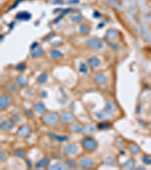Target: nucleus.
Returning a JSON list of instances; mask_svg holds the SVG:
<instances>
[{
  "mask_svg": "<svg viewBox=\"0 0 151 170\" xmlns=\"http://www.w3.org/2000/svg\"><path fill=\"white\" fill-rule=\"evenodd\" d=\"M82 143L83 147H84L86 150H88V151H94L97 147V143L95 142V141L92 139H89V138L85 139L84 140L82 141Z\"/></svg>",
  "mask_w": 151,
  "mask_h": 170,
  "instance_id": "nucleus-1",
  "label": "nucleus"
},
{
  "mask_svg": "<svg viewBox=\"0 0 151 170\" xmlns=\"http://www.w3.org/2000/svg\"><path fill=\"white\" fill-rule=\"evenodd\" d=\"M58 121V117L56 113H50L44 117V122L48 125H55Z\"/></svg>",
  "mask_w": 151,
  "mask_h": 170,
  "instance_id": "nucleus-2",
  "label": "nucleus"
},
{
  "mask_svg": "<svg viewBox=\"0 0 151 170\" xmlns=\"http://www.w3.org/2000/svg\"><path fill=\"white\" fill-rule=\"evenodd\" d=\"M78 151V147L76 145H68L64 147V153L67 155H73Z\"/></svg>",
  "mask_w": 151,
  "mask_h": 170,
  "instance_id": "nucleus-3",
  "label": "nucleus"
},
{
  "mask_svg": "<svg viewBox=\"0 0 151 170\" xmlns=\"http://www.w3.org/2000/svg\"><path fill=\"white\" fill-rule=\"evenodd\" d=\"M61 118L65 122H72L74 120L73 115L69 112H64L62 113Z\"/></svg>",
  "mask_w": 151,
  "mask_h": 170,
  "instance_id": "nucleus-4",
  "label": "nucleus"
},
{
  "mask_svg": "<svg viewBox=\"0 0 151 170\" xmlns=\"http://www.w3.org/2000/svg\"><path fill=\"white\" fill-rule=\"evenodd\" d=\"M80 164L86 168H91L94 166V163H93L92 160L86 157L82 158V160H80Z\"/></svg>",
  "mask_w": 151,
  "mask_h": 170,
  "instance_id": "nucleus-5",
  "label": "nucleus"
},
{
  "mask_svg": "<svg viewBox=\"0 0 151 170\" xmlns=\"http://www.w3.org/2000/svg\"><path fill=\"white\" fill-rule=\"evenodd\" d=\"M1 129L5 131H11L14 129V125L8 120H5V121H3L1 123Z\"/></svg>",
  "mask_w": 151,
  "mask_h": 170,
  "instance_id": "nucleus-6",
  "label": "nucleus"
},
{
  "mask_svg": "<svg viewBox=\"0 0 151 170\" xmlns=\"http://www.w3.org/2000/svg\"><path fill=\"white\" fill-rule=\"evenodd\" d=\"M96 116L100 120H107L112 117L111 113L107 111H101L100 113H96Z\"/></svg>",
  "mask_w": 151,
  "mask_h": 170,
  "instance_id": "nucleus-7",
  "label": "nucleus"
},
{
  "mask_svg": "<svg viewBox=\"0 0 151 170\" xmlns=\"http://www.w3.org/2000/svg\"><path fill=\"white\" fill-rule=\"evenodd\" d=\"M35 110L39 113H43L45 111V107L42 102H38L36 105H35Z\"/></svg>",
  "mask_w": 151,
  "mask_h": 170,
  "instance_id": "nucleus-8",
  "label": "nucleus"
},
{
  "mask_svg": "<svg viewBox=\"0 0 151 170\" xmlns=\"http://www.w3.org/2000/svg\"><path fill=\"white\" fill-rule=\"evenodd\" d=\"M29 128L28 126H23V127H21V128L19 129L18 132V135L20 136H25L27 135L29 133Z\"/></svg>",
  "mask_w": 151,
  "mask_h": 170,
  "instance_id": "nucleus-9",
  "label": "nucleus"
},
{
  "mask_svg": "<svg viewBox=\"0 0 151 170\" xmlns=\"http://www.w3.org/2000/svg\"><path fill=\"white\" fill-rule=\"evenodd\" d=\"M9 99L5 96H2L1 98V104H0V106H1V109H3L5 107L8 106L9 104Z\"/></svg>",
  "mask_w": 151,
  "mask_h": 170,
  "instance_id": "nucleus-10",
  "label": "nucleus"
},
{
  "mask_svg": "<svg viewBox=\"0 0 151 170\" xmlns=\"http://www.w3.org/2000/svg\"><path fill=\"white\" fill-rule=\"evenodd\" d=\"M49 169H67V167L63 164L57 163H55V165L51 166L49 167Z\"/></svg>",
  "mask_w": 151,
  "mask_h": 170,
  "instance_id": "nucleus-11",
  "label": "nucleus"
},
{
  "mask_svg": "<svg viewBox=\"0 0 151 170\" xmlns=\"http://www.w3.org/2000/svg\"><path fill=\"white\" fill-rule=\"evenodd\" d=\"M106 108H107V110H110V111H114L116 109V107L115 104L112 102L110 101H108L107 102V105H106Z\"/></svg>",
  "mask_w": 151,
  "mask_h": 170,
  "instance_id": "nucleus-12",
  "label": "nucleus"
},
{
  "mask_svg": "<svg viewBox=\"0 0 151 170\" xmlns=\"http://www.w3.org/2000/svg\"><path fill=\"white\" fill-rule=\"evenodd\" d=\"M48 162H49V159H48V158H44V159L40 160V161L36 164V167H37V168H42V167H44V166L48 163Z\"/></svg>",
  "mask_w": 151,
  "mask_h": 170,
  "instance_id": "nucleus-13",
  "label": "nucleus"
},
{
  "mask_svg": "<svg viewBox=\"0 0 151 170\" xmlns=\"http://www.w3.org/2000/svg\"><path fill=\"white\" fill-rule=\"evenodd\" d=\"M51 136L53 137L55 140H57V141H66V140L68 139V137L67 136H59V135H56L53 134V133L51 134Z\"/></svg>",
  "mask_w": 151,
  "mask_h": 170,
  "instance_id": "nucleus-14",
  "label": "nucleus"
},
{
  "mask_svg": "<svg viewBox=\"0 0 151 170\" xmlns=\"http://www.w3.org/2000/svg\"><path fill=\"white\" fill-rule=\"evenodd\" d=\"M94 130L95 129H94V128L92 125H88V126H87L84 128V132H86V134H92V133L94 132Z\"/></svg>",
  "mask_w": 151,
  "mask_h": 170,
  "instance_id": "nucleus-15",
  "label": "nucleus"
},
{
  "mask_svg": "<svg viewBox=\"0 0 151 170\" xmlns=\"http://www.w3.org/2000/svg\"><path fill=\"white\" fill-rule=\"evenodd\" d=\"M116 163L115 159H113V157L107 158V160H105V163L108 164V165H111V164H114Z\"/></svg>",
  "mask_w": 151,
  "mask_h": 170,
  "instance_id": "nucleus-16",
  "label": "nucleus"
},
{
  "mask_svg": "<svg viewBox=\"0 0 151 170\" xmlns=\"http://www.w3.org/2000/svg\"><path fill=\"white\" fill-rule=\"evenodd\" d=\"M132 161V160H128V162H126V164L124 165V167L126 169H132V167H133V166H134V163H132V164H130L131 162Z\"/></svg>",
  "mask_w": 151,
  "mask_h": 170,
  "instance_id": "nucleus-17",
  "label": "nucleus"
},
{
  "mask_svg": "<svg viewBox=\"0 0 151 170\" xmlns=\"http://www.w3.org/2000/svg\"><path fill=\"white\" fill-rule=\"evenodd\" d=\"M81 130H82V127H81L80 125H76V126H73L71 129L72 132H79V131Z\"/></svg>",
  "mask_w": 151,
  "mask_h": 170,
  "instance_id": "nucleus-18",
  "label": "nucleus"
},
{
  "mask_svg": "<svg viewBox=\"0 0 151 170\" xmlns=\"http://www.w3.org/2000/svg\"><path fill=\"white\" fill-rule=\"evenodd\" d=\"M15 155H16L18 157H24V153L21 151H16V152H15Z\"/></svg>",
  "mask_w": 151,
  "mask_h": 170,
  "instance_id": "nucleus-19",
  "label": "nucleus"
},
{
  "mask_svg": "<svg viewBox=\"0 0 151 170\" xmlns=\"http://www.w3.org/2000/svg\"><path fill=\"white\" fill-rule=\"evenodd\" d=\"M67 163L70 167H72V168H76V164L73 161H72V160H67Z\"/></svg>",
  "mask_w": 151,
  "mask_h": 170,
  "instance_id": "nucleus-20",
  "label": "nucleus"
}]
</instances>
